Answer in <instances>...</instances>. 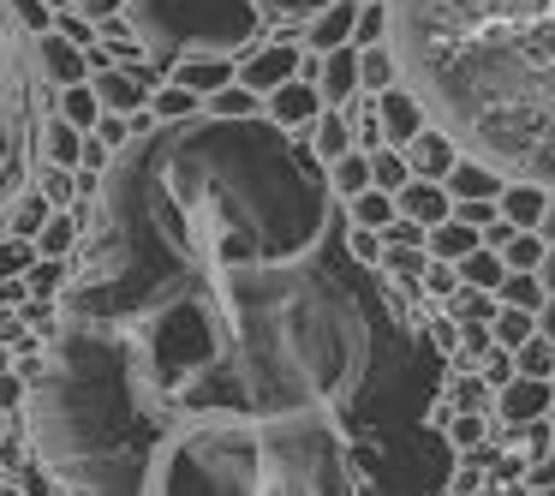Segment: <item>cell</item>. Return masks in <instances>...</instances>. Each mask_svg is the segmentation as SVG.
Returning <instances> with one entry per match:
<instances>
[{"label": "cell", "instance_id": "1", "mask_svg": "<svg viewBox=\"0 0 555 496\" xmlns=\"http://www.w3.org/2000/svg\"><path fill=\"white\" fill-rule=\"evenodd\" d=\"M436 359L311 138L192 114L102 174L25 424L66 496H448Z\"/></svg>", "mask_w": 555, "mask_h": 496}, {"label": "cell", "instance_id": "2", "mask_svg": "<svg viewBox=\"0 0 555 496\" xmlns=\"http://www.w3.org/2000/svg\"><path fill=\"white\" fill-rule=\"evenodd\" d=\"M400 78L460 150L555 192V0H388Z\"/></svg>", "mask_w": 555, "mask_h": 496}, {"label": "cell", "instance_id": "3", "mask_svg": "<svg viewBox=\"0 0 555 496\" xmlns=\"http://www.w3.org/2000/svg\"><path fill=\"white\" fill-rule=\"evenodd\" d=\"M126 25L156 66L185 54H245L263 37L257 0H126Z\"/></svg>", "mask_w": 555, "mask_h": 496}, {"label": "cell", "instance_id": "4", "mask_svg": "<svg viewBox=\"0 0 555 496\" xmlns=\"http://www.w3.org/2000/svg\"><path fill=\"white\" fill-rule=\"evenodd\" d=\"M0 168H25V90L7 49V18H0Z\"/></svg>", "mask_w": 555, "mask_h": 496}, {"label": "cell", "instance_id": "5", "mask_svg": "<svg viewBox=\"0 0 555 496\" xmlns=\"http://www.w3.org/2000/svg\"><path fill=\"white\" fill-rule=\"evenodd\" d=\"M90 85L102 97V114H138V109H150L162 78H156V61H138V66H96Z\"/></svg>", "mask_w": 555, "mask_h": 496}, {"label": "cell", "instance_id": "6", "mask_svg": "<svg viewBox=\"0 0 555 496\" xmlns=\"http://www.w3.org/2000/svg\"><path fill=\"white\" fill-rule=\"evenodd\" d=\"M550 400H555V383L550 377H507L502 389H495V424L502 431H519V424L531 419H550Z\"/></svg>", "mask_w": 555, "mask_h": 496}, {"label": "cell", "instance_id": "7", "mask_svg": "<svg viewBox=\"0 0 555 496\" xmlns=\"http://www.w3.org/2000/svg\"><path fill=\"white\" fill-rule=\"evenodd\" d=\"M299 66H305V54L293 49V42H257L240 61V85L257 90V97H269V90H281L287 78H299Z\"/></svg>", "mask_w": 555, "mask_h": 496}, {"label": "cell", "instance_id": "8", "mask_svg": "<svg viewBox=\"0 0 555 496\" xmlns=\"http://www.w3.org/2000/svg\"><path fill=\"white\" fill-rule=\"evenodd\" d=\"M376 120H383V138H388V144L406 150L412 138L430 126V109H424V97L406 85V78H400V85H388L383 97H376Z\"/></svg>", "mask_w": 555, "mask_h": 496}, {"label": "cell", "instance_id": "9", "mask_svg": "<svg viewBox=\"0 0 555 496\" xmlns=\"http://www.w3.org/2000/svg\"><path fill=\"white\" fill-rule=\"evenodd\" d=\"M37 73H42V85H54V90L90 85V49H78L66 30H42L37 37Z\"/></svg>", "mask_w": 555, "mask_h": 496}, {"label": "cell", "instance_id": "10", "mask_svg": "<svg viewBox=\"0 0 555 496\" xmlns=\"http://www.w3.org/2000/svg\"><path fill=\"white\" fill-rule=\"evenodd\" d=\"M323 109H328V102H323V90H317V78H287L281 90H269V97H263L269 120L287 126V132H299V138L317 126V114H323Z\"/></svg>", "mask_w": 555, "mask_h": 496}, {"label": "cell", "instance_id": "11", "mask_svg": "<svg viewBox=\"0 0 555 496\" xmlns=\"http://www.w3.org/2000/svg\"><path fill=\"white\" fill-rule=\"evenodd\" d=\"M466 156V150H460V138L448 132V126H424L418 138H412L406 144V162H412V180H448V168H454V162Z\"/></svg>", "mask_w": 555, "mask_h": 496}, {"label": "cell", "instance_id": "12", "mask_svg": "<svg viewBox=\"0 0 555 496\" xmlns=\"http://www.w3.org/2000/svg\"><path fill=\"white\" fill-rule=\"evenodd\" d=\"M317 90H323V102L328 109H352V97H359V49H328V54H317Z\"/></svg>", "mask_w": 555, "mask_h": 496}, {"label": "cell", "instance_id": "13", "mask_svg": "<svg viewBox=\"0 0 555 496\" xmlns=\"http://www.w3.org/2000/svg\"><path fill=\"white\" fill-rule=\"evenodd\" d=\"M364 0H335V7H323V13L305 18V49L311 54H328V49H347L352 42V25H359Z\"/></svg>", "mask_w": 555, "mask_h": 496}, {"label": "cell", "instance_id": "14", "mask_svg": "<svg viewBox=\"0 0 555 496\" xmlns=\"http://www.w3.org/2000/svg\"><path fill=\"white\" fill-rule=\"evenodd\" d=\"M168 78H173V85H185L192 97L209 102L221 85H233V78H240V66H233V54H185V61L168 66Z\"/></svg>", "mask_w": 555, "mask_h": 496}, {"label": "cell", "instance_id": "15", "mask_svg": "<svg viewBox=\"0 0 555 496\" xmlns=\"http://www.w3.org/2000/svg\"><path fill=\"white\" fill-rule=\"evenodd\" d=\"M448 198H454V204H466V198H502V186H507V174L495 168V162H483V156H460L454 168H448Z\"/></svg>", "mask_w": 555, "mask_h": 496}, {"label": "cell", "instance_id": "16", "mask_svg": "<svg viewBox=\"0 0 555 496\" xmlns=\"http://www.w3.org/2000/svg\"><path fill=\"white\" fill-rule=\"evenodd\" d=\"M395 204H400V216L424 221V228H436V221L454 216V198H448L442 180H406V186L395 192Z\"/></svg>", "mask_w": 555, "mask_h": 496}, {"label": "cell", "instance_id": "17", "mask_svg": "<svg viewBox=\"0 0 555 496\" xmlns=\"http://www.w3.org/2000/svg\"><path fill=\"white\" fill-rule=\"evenodd\" d=\"M305 138H311V150H317L323 162H335V156H347V150H359V132H352V109H323V114H317V126H311Z\"/></svg>", "mask_w": 555, "mask_h": 496}, {"label": "cell", "instance_id": "18", "mask_svg": "<svg viewBox=\"0 0 555 496\" xmlns=\"http://www.w3.org/2000/svg\"><path fill=\"white\" fill-rule=\"evenodd\" d=\"M543 209H550V186H538V180H507L502 186V216L514 221V228H538Z\"/></svg>", "mask_w": 555, "mask_h": 496}, {"label": "cell", "instance_id": "19", "mask_svg": "<svg viewBox=\"0 0 555 496\" xmlns=\"http://www.w3.org/2000/svg\"><path fill=\"white\" fill-rule=\"evenodd\" d=\"M424 269H430V252H424V245H383L376 276L395 281V288H418L424 293Z\"/></svg>", "mask_w": 555, "mask_h": 496}, {"label": "cell", "instance_id": "20", "mask_svg": "<svg viewBox=\"0 0 555 496\" xmlns=\"http://www.w3.org/2000/svg\"><path fill=\"white\" fill-rule=\"evenodd\" d=\"M85 126H73L66 120V114H54L49 126H42V156L54 162V168H78V162H85Z\"/></svg>", "mask_w": 555, "mask_h": 496}, {"label": "cell", "instance_id": "21", "mask_svg": "<svg viewBox=\"0 0 555 496\" xmlns=\"http://www.w3.org/2000/svg\"><path fill=\"white\" fill-rule=\"evenodd\" d=\"M478 245H483V233H478V228H466L460 216H448V221H436V228H430L424 252H430V257H448V264H460V257H472Z\"/></svg>", "mask_w": 555, "mask_h": 496}, {"label": "cell", "instance_id": "22", "mask_svg": "<svg viewBox=\"0 0 555 496\" xmlns=\"http://www.w3.org/2000/svg\"><path fill=\"white\" fill-rule=\"evenodd\" d=\"M359 85H364V97H383L388 85H400V54H395V42L359 49Z\"/></svg>", "mask_w": 555, "mask_h": 496}, {"label": "cell", "instance_id": "23", "mask_svg": "<svg viewBox=\"0 0 555 496\" xmlns=\"http://www.w3.org/2000/svg\"><path fill=\"white\" fill-rule=\"evenodd\" d=\"M49 216H54V204L42 198V186H37V192H13V204H7V233H18V240H37Z\"/></svg>", "mask_w": 555, "mask_h": 496}, {"label": "cell", "instance_id": "24", "mask_svg": "<svg viewBox=\"0 0 555 496\" xmlns=\"http://www.w3.org/2000/svg\"><path fill=\"white\" fill-rule=\"evenodd\" d=\"M328 186H335L340 204L359 198V192H371V150H347V156L328 162Z\"/></svg>", "mask_w": 555, "mask_h": 496}, {"label": "cell", "instance_id": "25", "mask_svg": "<svg viewBox=\"0 0 555 496\" xmlns=\"http://www.w3.org/2000/svg\"><path fill=\"white\" fill-rule=\"evenodd\" d=\"M395 216H400V204H395V192H383V186L347 198V221H352V228H376V233H383Z\"/></svg>", "mask_w": 555, "mask_h": 496}, {"label": "cell", "instance_id": "26", "mask_svg": "<svg viewBox=\"0 0 555 496\" xmlns=\"http://www.w3.org/2000/svg\"><path fill=\"white\" fill-rule=\"evenodd\" d=\"M442 431H448V443L460 448V455H466V448H478V443H490L495 436V412H448L442 419Z\"/></svg>", "mask_w": 555, "mask_h": 496}, {"label": "cell", "instance_id": "27", "mask_svg": "<svg viewBox=\"0 0 555 496\" xmlns=\"http://www.w3.org/2000/svg\"><path fill=\"white\" fill-rule=\"evenodd\" d=\"M460 281H466V288H483V293H502V281H507V264H502V252H490V245H478L472 257H460Z\"/></svg>", "mask_w": 555, "mask_h": 496}, {"label": "cell", "instance_id": "28", "mask_svg": "<svg viewBox=\"0 0 555 496\" xmlns=\"http://www.w3.org/2000/svg\"><path fill=\"white\" fill-rule=\"evenodd\" d=\"M490 329H495V347H526L538 335V311H526V305H495Z\"/></svg>", "mask_w": 555, "mask_h": 496}, {"label": "cell", "instance_id": "29", "mask_svg": "<svg viewBox=\"0 0 555 496\" xmlns=\"http://www.w3.org/2000/svg\"><path fill=\"white\" fill-rule=\"evenodd\" d=\"M25 281H30V300H61L66 281H73V257H37L25 269Z\"/></svg>", "mask_w": 555, "mask_h": 496}, {"label": "cell", "instance_id": "30", "mask_svg": "<svg viewBox=\"0 0 555 496\" xmlns=\"http://www.w3.org/2000/svg\"><path fill=\"white\" fill-rule=\"evenodd\" d=\"M150 114L156 120H192V114H204V97H192L185 85H156V97H150Z\"/></svg>", "mask_w": 555, "mask_h": 496}, {"label": "cell", "instance_id": "31", "mask_svg": "<svg viewBox=\"0 0 555 496\" xmlns=\"http://www.w3.org/2000/svg\"><path fill=\"white\" fill-rule=\"evenodd\" d=\"M204 114H216V120H251V114H257V90H245L240 78H233V85H221L216 97L204 102Z\"/></svg>", "mask_w": 555, "mask_h": 496}, {"label": "cell", "instance_id": "32", "mask_svg": "<svg viewBox=\"0 0 555 496\" xmlns=\"http://www.w3.org/2000/svg\"><path fill=\"white\" fill-rule=\"evenodd\" d=\"M406 180H412V162H406V150H395V144L371 150V186H383V192H400Z\"/></svg>", "mask_w": 555, "mask_h": 496}, {"label": "cell", "instance_id": "33", "mask_svg": "<svg viewBox=\"0 0 555 496\" xmlns=\"http://www.w3.org/2000/svg\"><path fill=\"white\" fill-rule=\"evenodd\" d=\"M388 30H395V13H388V0H364L359 25H352V49H376V42H388Z\"/></svg>", "mask_w": 555, "mask_h": 496}, {"label": "cell", "instance_id": "34", "mask_svg": "<svg viewBox=\"0 0 555 496\" xmlns=\"http://www.w3.org/2000/svg\"><path fill=\"white\" fill-rule=\"evenodd\" d=\"M502 305H526V311H538L550 293H543V276L538 269H507V281H502V293H495Z\"/></svg>", "mask_w": 555, "mask_h": 496}, {"label": "cell", "instance_id": "35", "mask_svg": "<svg viewBox=\"0 0 555 496\" xmlns=\"http://www.w3.org/2000/svg\"><path fill=\"white\" fill-rule=\"evenodd\" d=\"M61 114L73 126H85V132H96V120H102V97H96V85H73V90H61Z\"/></svg>", "mask_w": 555, "mask_h": 496}, {"label": "cell", "instance_id": "36", "mask_svg": "<svg viewBox=\"0 0 555 496\" xmlns=\"http://www.w3.org/2000/svg\"><path fill=\"white\" fill-rule=\"evenodd\" d=\"M514 365H519V377H550V383H555V341L538 329L526 347H514Z\"/></svg>", "mask_w": 555, "mask_h": 496}, {"label": "cell", "instance_id": "37", "mask_svg": "<svg viewBox=\"0 0 555 496\" xmlns=\"http://www.w3.org/2000/svg\"><path fill=\"white\" fill-rule=\"evenodd\" d=\"M543 252H550V245H543V233H538V228H519L514 240L502 245V264H507V269H538Z\"/></svg>", "mask_w": 555, "mask_h": 496}, {"label": "cell", "instance_id": "38", "mask_svg": "<svg viewBox=\"0 0 555 496\" xmlns=\"http://www.w3.org/2000/svg\"><path fill=\"white\" fill-rule=\"evenodd\" d=\"M454 293H460V264L430 257V269H424V300H430V305H448Z\"/></svg>", "mask_w": 555, "mask_h": 496}, {"label": "cell", "instance_id": "39", "mask_svg": "<svg viewBox=\"0 0 555 496\" xmlns=\"http://www.w3.org/2000/svg\"><path fill=\"white\" fill-rule=\"evenodd\" d=\"M495 293H483V288H466V281H460V293L454 300H448V317H454V323H466V317H495Z\"/></svg>", "mask_w": 555, "mask_h": 496}, {"label": "cell", "instance_id": "40", "mask_svg": "<svg viewBox=\"0 0 555 496\" xmlns=\"http://www.w3.org/2000/svg\"><path fill=\"white\" fill-rule=\"evenodd\" d=\"M37 257H42L37 240H18V233H7V240H0V281H7V276H25Z\"/></svg>", "mask_w": 555, "mask_h": 496}, {"label": "cell", "instance_id": "41", "mask_svg": "<svg viewBox=\"0 0 555 496\" xmlns=\"http://www.w3.org/2000/svg\"><path fill=\"white\" fill-rule=\"evenodd\" d=\"M42 198H49L54 209H73V198H78V168H42Z\"/></svg>", "mask_w": 555, "mask_h": 496}, {"label": "cell", "instance_id": "42", "mask_svg": "<svg viewBox=\"0 0 555 496\" xmlns=\"http://www.w3.org/2000/svg\"><path fill=\"white\" fill-rule=\"evenodd\" d=\"M7 13H13L18 25L30 30V37H42V30H54V7H49V0H7Z\"/></svg>", "mask_w": 555, "mask_h": 496}, {"label": "cell", "instance_id": "43", "mask_svg": "<svg viewBox=\"0 0 555 496\" xmlns=\"http://www.w3.org/2000/svg\"><path fill=\"white\" fill-rule=\"evenodd\" d=\"M483 484H490V472H483L478 460L460 455V460H454V472H448V496H478Z\"/></svg>", "mask_w": 555, "mask_h": 496}, {"label": "cell", "instance_id": "44", "mask_svg": "<svg viewBox=\"0 0 555 496\" xmlns=\"http://www.w3.org/2000/svg\"><path fill=\"white\" fill-rule=\"evenodd\" d=\"M383 245H388V240H383L376 228H352V221H347V252L359 257V264L376 269V264H383Z\"/></svg>", "mask_w": 555, "mask_h": 496}, {"label": "cell", "instance_id": "45", "mask_svg": "<svg viewBox=\"0 0 555 496\" xmlns=\"http://www.w3.org/2000/svg\"><path fill=\"white\" fill-rule=\"evenodd\" d=\"M478 377H483L490 389H502L507 377H519V365H514V347H490V353L478 359Z\"/></svg>", "mask_w": 555, "mask_h": 496}, {"label": "cell", "instance_id": "46", "mask_svg": "<svg viewBox=\"0 0 555 496\" xmlns=\"http://www.w3.org/2000/svg\"><path fill=\"white\" fill-rule=\"evenodd\" d=\"M490 347H495V329H490V317H466V323H460V353H472V359H483Z\"/></svg>", "mask_w": 555, "mask_h": 496}, {"label": "cell", "instance_id": "47", "mask_svg": "<svg viewBox=\"0 0 555 496\" xmlns=\"http://www.w3.org/2000/svg\"><path fill=\"white\" fill-rule=\"evenodd\" d=\"M0 407H7V412H25L30 407V377L25 371H0Z\"/></svg>", "mask_w": 555, "mask_h": 496}, {"label": "cell", "instance_id": "48", "mask_svg": "<svg viewBox=\"0 0 555 496\" xmlns=\"http://www.w3.org/2000/svg\"><path fill=\"white\" fill-rule=\"evenodd\" d=\"M257 7H263V18H311L323 7H335V0H257Z\"/></svg>", "mask_w": 555, "mask_h": 496}, {"label": "cell", "instance_id": "49", "mask_svg": "<svg viewBox=\"0 0 555 496\" xmlns=\"http://www.w3.org/2000/svg\"><path fill=\"white\" fill-rule=\"evenodd\" d=\"M383 240L388 245H424V240H430V228H424V221H412V216H395L383 228Z\"/></svg>", "mask_w": 555, "mask_h": 496}, {"label": "cell", "instance_id": "50", "mask_svg": "<svg viewBox=\"0 0 555 496\" xmlns=\"http://www.w3.org/2000/svg\"><path fill=\"white\" fill-rule=\"evenodd\" d=\"M54 7H66V13H85V18H114V13H126V0H54Z\"/></svg>", "mask_w": 555, "mask_h": 496}, {"label": "cell", "instance_id": "51", "mask_svg": "<svg viewBox=\"0 0 555 496\" xmlns=\"http://www.w3.org/2000/svg\"><path fill=\"white\" fill-rule=\"evenodd\" d=\"M18 305H30V281L25 276H7V281H0V311H18Z\"/></svg>", "mask_w": 555, "mask_h": 496}, {"label": "cell", "instance_id": "52", "mask_svg": "<svg viewBox=\"0 0 555 496\" xmlns=\"http://www.w3.org/2000/svg\"><path fill=\"white\" fill-rule=\"evenodd\" d=\"M526 484H531V491H550V484H555V448H550V455H538V460L526 467Z\"/></svg>", "mask_w": 555, "mask_h": 496}, {"label": "cell", "instance_id": "53", "mask_svg": "<svg viewBox=\"0 0 555 496\" xmlns=\"http://www.w3.org/2000/svg\"><path fill=\"white\" fill-rule=\"evenodd\" d=\"M25 317H18V311H0V347H25Z\"/></svg>", "mask_w": 555, "mask_h": 496}, {"label": "cell", "instance_id": "54", "mask_svg": "<svg viewBox=\"0 0 555 496\" xmlns=\"http://www.w3.org/2000/svg\"><path fill=\"white\" fill-rule=\"evenodd\" d=\"M18 180H25V168H0V209L13 204V192H18Z\"/></svg>", "mask_w": 555, "mask_h": 496}, {"label": "cell", "instance_id": "55", "mask_svg": "<svg viewBox=\"0 0 555 496\" xmlns=\"http://www.w3.org/2000/svg\"><path fill=\"white\" fill-rule=\"evenodd\" d=\"M538 276H543V293H550V300H555V245H550V252H543Z\"/></svg>", "mask_w": 555, "mask_h": 496}, {"label": "cell", "instance_id": "56", "mask_svg": "<svg viewBox=\"0 0 555 496\" xmlns=\"http://www.w3.org/2000/svg\"><path fill=\"white\" fill-rule=\"evenodd\" d=\"M538 329L555 341V300H543V305H538Z\"/></svg>", "mask_w": 555, "mask_h": 496}, {"label": "cell", "instance_id": "57", "mask_svg": "<svg viewBox=\"0 0 555 496\" xmlns=\"http://www.w3.org/2000/svg\"><path fill=\"white\" fill-rule=\"evenodd\" d=\"M538 233H543V245H555V192H550V209H543V221H538Z\"/></svg>", "mask_w": 555, "mask_h": 496}, {"label": "cell", "instance_id": "58", "mask_svg": "<svg viewBox=\"0 0 555 496\" xmlns=\"http://www.w3.org/2000/svg\"><path fill=\"white\" fill-rule=\"evenodd\" d=\"M0 496H30V491H25L18 479H0Z\"/></svg>", "mask_w": 555, "mask_h": 496}, {"label": "cell", "instance_id": "59", "mask_svg": "<svg viewBox=\"0 0 555 496\" xmlns=\"http://www.w3.org/2000/svg\"><path fill=\"white\" fill-rule=\"evenodd\" d=\"M13 419H18V412H7V407H0V443H7V431H13Z\"/></svg>", "mask_w": 555, "mask_h": 496}, {"label": "cell", "instance_id": "60", "mask_svg": "<svg viewBox=\"0 0 555 496\" xmlns=\"http://www.w3.org/2000/svg\"><path fill=\"white\" fill-rule=\"evenodd\" d=\"M531 496H555V484H550V491H531Z\"/></svg>", "mask_w": 555, "mask_h": 496}, {"label": "cell", "instance_id": "61", "mask_svg": "<svg viewBox=\"0 0 555 496\" xmlns=\"http://www.w3.org/2000/svg\"><path fill=\"white\" fill-rule=\"evenodd\" d=\"M550 424H555V400H550Z\"/></svg>", "mask_w": 555, "mask_h": 496}, {"label": "cell", "instance_id": "62", "mask_svg": "<svg viewBox=\"0 0 555 496\" xmlns=\"http://www.w3.org/2000/svg\"><path fill=\"white\" fill-rule=\"evenodd\" d=\"M0 479H7V467H0Z\"/></svg>", "mask_w": 555, "mask_h": 496}]
</instances>
